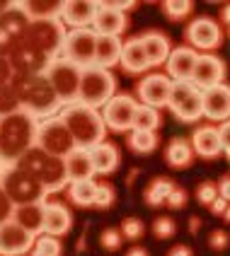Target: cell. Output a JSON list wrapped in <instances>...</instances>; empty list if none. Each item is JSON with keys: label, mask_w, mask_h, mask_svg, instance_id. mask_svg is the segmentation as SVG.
I'll return each mask as SVG.
<instances>
[{"label": "cell", "mask_w": 230, "mask_h": 256, "mask_svg": "<svg viewBox=\"0 0 230 256\" xmlns=\"http://www.w3.org/2000/svg\"><path fill=\"white\" fill-rule=\"evenodd\" d=\"M10 85L17 90L20 94V104H22V112H27L29 116H34L37 121L44 118H51L56 116L63 104L56 97L54 87L49 82V78L39 72V75H15Z\"/></svg>", "instance_id": "1"}, {"label": "cell", "mask_w": 230, "mask_h": 256, "mask_svg": "<svg viewBox=\"0 0 230 256\" xmlns=\"http://www.w3.org/2000/svg\"><path fill=\"white\" fill-rule=\"evenodd\" d=\"M37 124L39 121L22 109L10 116H0V160L8 167L17 164L20 157L34 148Z\"/></svg>", "instance_id": "2"}, {"label": "cell", "mask_w": 230, "mask_h": 256, "mask_svg": "<svg viewBox=\"0 0 230 256\" xmlns=\"http://www.w3.org/2000/svg\"><path fill=\"white\" fill-rule=\"evenodd\" d=\"M17 167L22 172H27L32 179H37V182L42 184L46 196L58 194V191L68 188V184H71L68 172H66V160L46 155L39 148H29L27 152L20 157Z\"/></svg>", "instance_id": "3"}, {"label": "cell", "mask_w": 230, "mask_h": 256, "mask_svg": "<svg viewBox=\"0 0 230 256\" xmlns=\"http://www.w3.org/2000/svg\"><path fill=\"white\" fill-rule=\"evenodd\" d=\"M58 116L63 118V124L68 126L73 140H75V148H83V150H90L95 145L104 142V136H107V126L102 121V114L92 106H85L80 102H73V104H66Z\"/></svg>", "instance_id": "4"}, {"label": "cell", "mask_w": 230, "mask_h": 256, "mask_svg": "<svg viewBox=\"0 0 230 256\" xmlns=\"http://www.w3.org/2000/svg\"><path fill=\"white\" fill-rule=\"evenodd\" d=\"M116 94V78L112 70H104L97 66H90L80 70V87H78V102L100 112L107 102Z\"/></svg>", "instance_id": "5"}, {"label": "cell", "mask_w": 230, "mask_h": 256, "mask_svg": "<svg viewBox=\"0 0 230 256\" xmlns=\"http://www.w3.org/2000/svg\"><path fill=\"white\" fill-rule=\"evenodd\" d=\"M66 24L54 17V20H39V22H29L27 32H25V44L32 46L34 51H39L44 58L56 60L61 58L63 51V42H66Z\"/></svg>", "instance_id": "6"}, {"label": "cell", "mask_w": 230, "mask_h": 256, "mask_svg": "<svg viewBox=\"0 0 230 256\" xmlns=\"http://www.w3.org/2000/svg\"><path fill=\"white\" fill-rule=\"evenodd\" d=\"M34 148L44 150L46 155H54V157L66 160V157L75 150V140H73L68 126L63 124V118L56 114V116H51V118H44V121L37 124Z\"/></svg>", "instance_id": "7"}, {"label": "cell", "mask_w": 230, "mask_h": 256, "mask_svg": "<svg viewBox=\"0 0 230 256\" xmlns=\"http://www.w3.org/2000/svg\"><path fill=\"white\" fill-rule=\"evenodd\" d=\"M167 109L179 124H196L203 118V106H201V90L189 82H172L170 90V100H167Z\"/></svg>", "instance_id": "8"}, {"label": "cell", "mask_w": 230, "mask_h": 256, "mask_svg": "<svg viewBox=\"0 0 230 256\" xmlns=\"http://www.w3.org/2000/svg\"><path fill=\"white\" fill-rule=\"evenodd\" d=\"M0 186H3V191L8 194V198L13 200L15 206L46 200V194H44L42 184H39L37 179H32L27 172H22L17 164L5 170L3 179H0Z\"/></svg>", "instance_id": "9"}, {"label": "cell", "mask_w": 230, "mask_h": 256, "mask_svg": "<svg viewBox=\"0 0 230 256\" xmlns=\"http://www.w3.org/2000/svg\"><path fill=\"white\" fill-rule=\"evenodd\" d=\"M44 75L49 78V82L54 87L56 97L61 104H73L78 102V87H80V68L73 66L66 58H56L49 63V68L44 70Z\"/></svg>", "instance_id": "10"}, {"label": "cell", "mask_w": 230, "mask_h": 256, "mask_svg": "<svg viewBox=\"0 0 230 256\" xmlns=\"http://www.w3.org/2000/svg\"><path fill=\"white\" fill-rule=\"evenodd\" d=\"M95 54H97V34L92 29H68L61 58L71 60L80 70L95 66Z\"/></svg>", "instance_id": "11"}, {"label": "cell", "mask_w": 230, "mask_h": 256, "mask_svg": "<svg viewBox=\"0 0 230 256\" xmlns=\"http://www.w3.org/2000/svg\"><path fill=\"white\" fill-rule=\"evenodd\" d=\"M136 109H138V102L133 94H114L112 100L102 106V121L107 130L112 133H129L133 128V116H136Z\"/></svg>", "instance_id": "12"}, {"label": "cell", "mask_w": 230, "mask_h": 256, "mask_svg": "<svg viewBox=\"0 0 230 256\" xmlns=\"http://www.w3.org/2000/svg\"><path fill=\"white\" fill-rule=\"evenodd\" d=\"M184 36H187V46H191L194 51H216L218 46L223 44V29L218 24V20L201 14V17H194L184 29Z\"/></svg>", "instance_id": "13"}, {"label": "cell", "mask_w": 230, "mask_h": 256, "mask_svg": "<svg viewBox=\"0 0 230 256\" xmlns=\"http://www.w3.org/2000/svg\"><path fill=\"white\" fill-rule=\"evenodd\" d=\"M170 90H172V80L165 72H148L136 85V102L143 106H153V109L167 106Z\"/></svg>", "instance_id": "14"}, {"label": "cell", "mask_w": 230, "mask_h": 256, "mask_svg": "<svg viewBox=\"0 0 230 256\" xmlns=\"http://www.w3.org/2000/svg\"><path fill=\"white\" fill-rule=\"evenodd\" d=\"M225 78H228V66L223 58H218L216 54H199V60L191 72V82L201 92L211 90V87L225 85Z\"/></svg>", "instance_id": "15"}, {"label": "cell", "mask_w": 230, "mask_h": 256, "mask_svg": "<svg viewBox=\"0 0 230 256\" xmlns=\"http://www.w3.org/2000/svg\"><path fill=\"white\" fill-rule=\"evenodd\" d=\"M8 60H10V66H13L15 75H39L49 68V58H44L39 51H34L32 46L25 44V39H20V42L15 44L13 48L8 51Z\"/></svg>", "instance_id": "16"}, {"label": "cell", "mask_w": 230, "mask_h": 256, "mask_svg": "<svg viewBox=\"0 0 230 256\" xmlns=\"http://www.w3.org/2000/svg\"><path fill=\"white\" fill-rule=\"evenodd\" d=\"M97 10H100L97 0H63L58 20L71 29H87L92 27Z\"/></svg>", "instance_id": "17"}, {"label": "cell", "mask_w": 230, "mask_h": 256, "mask_svg": "<svg viewBox=\"0 0 230 256\" xmlns=\"http://www.w3.org/2000/svg\"><path fill=\"white\" fill-rule=\"evenodd\" d=\"M34 234L22 230L15 220L0 225V256H25L34 246Z\"/></svg>", "instance_id": "18"}, {"label": "cell", "mask_w": 230, "mask_h": 256, "mask_svg": "<svg viewBox=\"0 0 230 256\" xmlns=\"http://www.w3.org/2000/svg\"><path fill=\"white\" fill-rule=\"evenodd\" d=\"M203 116L211 124H225L230 121V85H218L201 92Z\"/></svg>", "instance_id": "19"}, {"label": "cell", "mask_w": 230, "mask_h": 256, "mask_svg": "<svg viewBox=\"0 0 230 256\" xmlns=\"http://www.w3.org/2000/svg\"><path fill=\"white\" fill-rule=\"evenodd\" d=\"M27 27V17L22 12H17L13 8V2H10V8L0 14V56H8V51L25 36Z\"/></svg>", "instance_id": "20"}, {"label": "cell", "mask_w": 230, "mask_h": 256, "mask_svg": "<svg viewBox=\"0 0 230 256\" xmlns=\"http://www.w3.org/2000/svg\"><path fill=\"white\" fill-rule=\"evenodd\" d=\"M196 60H199V51H194L191 46H174L165 63V70H167L165 75L172 82H189Z\"/></svg>", "instance_id": "21"}, {"label": "cell", "mask_w": 230, "mask_h": 256, "mask_svg": "<svg viewBox=\"0 0 230 256\" xmlns=\"http://www.w3.org/2000/svg\"><path fill=\"white\" fill-rule=\"evenodd\" d=\"M191 150L194 155L201 157V160H216L218 155H223V145H220V130L213 124H203L196 126L191 133Z\"/></svg>", "instance_id": "22"}, {"label": "cell", "mask_w": 230, "mask_h": 256, "mask_svg": "<svg viewBox=\"0 0 230 256\" xmlns=\"http://www.w3.org/2000/svg\"><path fill=\"white\" fill-rule=\"evenodd\" d=\"M138 39H141V46H143L150 68H158V66H165V63H167L170 51H172V42H170V36H167L165 32L150 29V32H143Z\"/></svg>", "instance_id": "23"}, {"label": "cell", "mask_w": 230, "mask_h": 256, "mask_svg": "<svg viewBox=\"0 0 230 256\" xmlns=\"http://www.w3.org/2000/svg\"><path fill=\"white\" fill-rule=\"evenodd\" d=\"M126 27H129V17H126V12H119L114 8L100 2L97 17H95V22H92L90 29H92L97 36H119V39H121V34L126 32Z\"/></svg>", "instance_id": "24"}, {"label": "cell", "mask_w": 230, "mask_h": 256, "mask_svg": "<svg viewBox=\"0 0 230 256\" xmlns=\"http://www.w3.org/2000/svg\"><path fill=\"white\" fill-rule=\"evenodd\" d=\"M73 228V215L68 206L58 200H44V234L63 237Z\"/></svg>", "instance_id": "25"}, {"label": "cell", "mask_w": 230, "mask_h": 256, "mask_svg": "<svg viewBox=\"0 0 230 256\" xmlns=\"http://www.w3.org/2000/svg\"><path fill=\"white\" fill-rule=\"evenodd\" d=\"M119 66L124 68V72H129V75H143V72L150 70L148 58H145V51H143V46H141V39H138V36H131V39L124 42Z\"/></svg>", "instance_id": "26"}, {"label": "cell", "mask_w": 230, "mask_h": 256, "mask_svg": "<svg viewBox=\"0 0 230 256\" xmlns=\"http://www.w3.org/2000/svg\"><path fill=\"white\" fill-rule=\"evenodd\" d=\"M90 160H92L95 174H102V176H109L121 167V152L112 142H100L90 148Z\"/></svg>", "instance_id": "27"}, {"label": "cell", "mask_w": 230, "mask_h": 256, "mask_svg": "<svg viewBox=\"0 0 230 256\" xmlns=\"http://www.w3.org/2000/svg\"><path fill=\"white\" fill-rule=\"evenodd\" d=\"M13 220L22 230H27L29 234H34V237L44 234V200H39V203L15 206Z\"/></svg>", "instance_id": "28"}, {"label": "cell", "mask_w": 230, "mask_h": 256, "mask_svg": "<svg viewBox=\"0 0 230 256\" xmlns=\"http://www.w3.org/2000/svg\"><path fill=\"white\" fill-rule=\"evenodd\" d=\"M17 12L27 17V22H39V20H54L61 14V0H22L13 2Z\"/></svg>", "instance_id": "29"}, {"label": "cell", "mask_w": 230, "mask_h": 256, "mask_svg": "<svg viewBox=\"0 0 230 256\" xmlns=\"http://www.w3.org/2000/svg\"><path fill=\"white\" fill-rule=\"evenodd\" d=\"M121 46L124 42L119 36H97V54H95V66L112 70L121 60Z\"/></svg>", "instance_id": "30"}, {"label": "cell", "mask_w": 230, "mask_h": 256, "mask_svg": "<svg viewBox=\"0 0 230 256\" xmlns=\"http://www.w3.org/2000/svg\"><path fill=\"white\" fill-rule=\"evenodd\" d=\"M165 162L170 170H187L194 162V150L187 138H172L165 148Z\"/></svg>", "instance_id": "31"}, {"label": "cell", "mask_w": 230, "mask_h": 256, "mask_svg": "<svg viewBox=\"0 0 230 256\" xmlns=\"http://www.w3.org/2000/svg\"><path fill=\"white\" fill-rule=\"evenodd\" d=\"M66 172L71 182H80V179H92L95 176V167L90 160V150L75 148L71 155L66 157Z\"/></svg>", "instance_id": "32"}, {"label": "cell", "mask_w": 230, "mask_h": 256, "mask_svg": "<svg viewBox=\"0 0 230 256\" xmlns=\"http://www.w3.org/2000/svg\"><path fill=\"white\" fill-rule=\"evenodd\" d=\"M95 194H97V182L95 179H80L68 184V198L78 208H92L95 206Z\"/></svg>", "instance_id": "33"}, {"label": "cell", "mask_w": 230, "mask_h": 256, "mask_svg": "<svg viewBox=\"0 0 230 256\" xmlns=\"http://www.w3.org/2000/svg\"><path fill=\"white\" fill-rule=\"evenodd\" d=\"M172 188H174L172 179H167V176H155V179L148 184V188L143 191V198L150 208H160V206L167 203V196L172 194Z\"/></svg>", "instance_id": "34"}, {"label": "cell", "mask_w": 230, "mask_h": 256, "mask_svg": "<svg viewBox=\"0 0 230 256\" xmlns=\"http://www.w3.org/2000/svg\"><path fill=\"white\" fill-rule=\"evenodd\" d=\"M126 142H129V148L136 155H150V152L158 150L160 138L158 133H153V130H131Z\"/></svg>", "instance_id": "35"}, {"label": "cell", "mask_w": 230, "mask_h": 256, "mask_svg": "<svg viewBox=\"0 0 230 256\" xmlns=\"http://www.w3.org/2000/svg\"><path fill=\"white\" fill-rule=\"evenodd\" d=\"M160 124H162L160 109H153V106H143V104H138L136 116H133V128H131V130H153V133H158Z\"/></svg>", "instance_id": "36"}, {"label": "cell", "mask_w": 230, "mask_h": 256, "mask_svg": "<svg viewBox=\"0 0 230 256\" xmlns=\"http://www.w3.org/2000/svg\"><path fill=\"white\" fill-rule=\"evenodd\" d=\"M160 8H162L165 17L172 20V22H182V20H187L189 14L194 12V2L191 0H165Z\"/></svg>", "instance_id": "37"}, {"label": "cell", "mask_w": 230, "mask_h": 256, "mask_svg": "<svg viewBox=\"0 0 230 256\" xmlns=\"http://www.w3.org/2000/svg\"><path fill=\"white\" fill-rule=\"evenodd\" d=\"M22 104H20V94L13 85L0 87V116H10L15 112H20Z\"/></svg>", "instance_id": "38"}, {"label": "cell", "mask_w": 230, "mask_h": 256, "mask_svg": "<svg viewBox=\"0 0 230 256\" xmlns=\"http://www.w3.org/2000/svg\"><path fill=\"white\" fill-rule=\"evenodd\" d=\"M116 200V188L109 182H97V194H95V206L97 210H109Z\"/></svg>", "instance_id": "39"}, {"label": "cell", "mask_w": 230, "mask_h": 256, "mask_svg": "<svg viewBox=\"0 0 230 256\" xmlns=\"http://www.w3.org/2000/svg\"><path fill=\"white\" fill-rule=\"evenodd\" d=\"M32 249H37V252H42V254H49V256H63V244L58 237H51V234H39L37 240H34V246Z\"/></svg>", "instance_id": "40"}, {"label": "cell", "mask_w": 230, "mask_h": 256, "mask_svg": "<svg viewBox=\"0 0 230 256\" xmlns=\"http://www.w3.org/2000/svg\"><path fill=\"white\" fill-rule=\"evenodd\" d=\"M119 232H121V237H124V240L136 242V240H141V237L145 234V225H143V220H138V218H124Z\"/></svg>", "instance_id": "41"}, {"label": "cell", "mask_w": 230, "mask_h": 256, "mask_svg": "<svg viewBox=\"0 0 230 256\" xmlns=\"http://www.w3.org/2000/svg\"><path fill=\"white\" fill-rule=\"evenodd\" d=\"M153 234H155L158 240H170V237H174V234H177V220L167 218V215L155 218V222H153Z\"/></svg>", "instance_id": "42"}, {"label": "cell", "mask_w": 230, "mask_h": 256, "mask_svg": "<svg viewBox=\"0 0 230 256\" xmlns=\"http://www.w3.org/2000/svg\"><path fill=\"white\" fill-rule=\"evenodd\" d=\"M100 244H102V249H107V252H116V249H121L124 237H121V232L116 228H107V230H102Z\"/></svg>", "instance_id": "43"}, {"label": "cell", "mask_w": 230, "mask_h": 256, "mask_svg": "<svg viewBox=\"0 0 230 256\" xmlns=\"http://www.w3.org/2000/svg\"><path fill=\"white\" fill-rule=\"evenodd\" d=\"M218 198V186H216V182H201L199 184V188H196V200L201 203V206H211L213 200Z\"/></svg>", "instance_id": "44"}, {"label": "cell", "mask_w": 230, "mask_h": 256, "mask_svg": "<svg viewBox=\"0 0 230 256\" xmlns=\"http://www.w3.org/2000/svg\"><path fill=\"white\" fill-rule=\"evenodd\" d=\"M187 200H189V196H187V191L182 188V186H177L174 184V188H172V194L167 196V208H172V210H182L184 206H187Z\"/></svg>", "instance_id": "45"}, {"label": "cell", "mask_w": 230, "mask_h": 256, "mask_svg": "<svg viewBox=\"0 0 230 256\" xmlns=\"http://www.w3.org/2000/svg\"><path fill=\"white\" fill-rule=\"evenodd\" d=\"M208 246L213 249V252H225L230 246V237L225 230H213L211 234H208Z\"/></svg>", "instance_id": "46"}, {"label": "cell", "mask_w": 230, "mask_h": 256, "mask_svg": "<svg viewBox=\"0 0 230 256\" xmlns=\"http://www.w3.org/2000/svg\"><path fill=\"white\" fill-rule=\"evenodd\" d=\"M13 210H15V203L8 198V194L0 186V225L8 222V220H13Z\"/></svg>", "instance_id": "47"}, {"label": "cell", "mask_w": 230, "mask_h": 256, "mask_svg": "<svg viewBox=\"0 0 230 256\" xmlns=\"http://www.w3.org/2000/svg\"><path fill=\"white\" fill-rule=\"evenodd\" d=\"M13 78H15V70L10 66V60H8V56H0V87L10 85Z\"/></svg>", "instance_id": "48"}, {"label": "cell", "mask_w": 230, "mask_h": 256, "mask_svg": "<svg viewBox=\"0 0 230 256\" xmlns=\"http://www.w3.org/2000/svg\"><path fill=\"white\" fill-rule=\"evenodd\" d=\"M216 186H218V196L230 203V174H223V176L216 182Z\"/></svg>", "instance_id": "49"}, {"label": "cell", "mask_w": 230, "mask_h": 256, "mask_svg": "<svg viewBox=\"0 0 230 256\" xmlns=\"http://www.w3.org/2000/svg\"><path fill=\"white\" fill-rule=\"evenodd\" d=\"M230 203L225 198H220V196H218L216 200H213V203H211V206H208V210H211V213L213 215H220V218H223V213H225V208H228Z\"/></svg>", "instance_id": "50"}, {"label": "cell", "mask_w": 230, "mask_h": 256, "mask_svg": "<svg viewBox=\"0 0 230 256\" xmlns=\"http://www.w3.org/2000/svg\"><path fill=\"white\" fill-rule=\"evenodd\" d=\"M167 256H194V252H191V246H187V244H174L172 249L167 252Z\"/></svg>", "instance_id": "51"}, {"label": "cell", "mask_w": 230, "mask_h": 256, "mask_svg": "<svg viewBox=\"0 0 230 256\" xmlns=\"http://www.w3.org/2000/svg\"><path fill=\"white\" fill-rule=\"evenodd\" d=\"M199 230H201V218H199V215H191V218H189V232L196 234Z\"/></svg>", "instance_id": "52"}, {"label": "cell", "mask_w": 230, "mask_h": 256, "mask_svg": "<svg viewBox=\"0 0 230 256\" xmlns=\"http://www.w3.org/2000/svg\"><path fill=\"white\" fill-rule=\"evenodd\" d=\"M126 256H148V252H145L143 246H131L129 252H126Z\"/></svg>", "instance_id": "53"}, {"label": "cell", "mask_w": 230, "mask_h": 256, "mask_svg": "<svg viewBox=\"0 0 230 256\" xmlns=\"http://www.w3.org/2000/svg\"><path fill=\"white\" fill-rule=\"evenodd\" d=\"M220 20L225 22V27H230V5H225V8H223V12H220Z\"/></svg>", "instance_id": "54"}, {"label": "cell", "mask_w": 230, "mask_h": 256, "mask_svg": "<svg viewBox=\"0 0 230 256\" xmlns=\"http://www.w3.org/2000/svg\"><path fill=\"white\" fill-rule=\"evenodd\" d=\"M223 220H225V222H228V225H230V206H228V208H225V213H223Z\"/></svg>", "instance_id": "55"}, {"label": "cell", "mask_w": 230, "mask_h": 256, "mask_svg": "<svg viewBox=\"0 0 230 256\" xmlns=\"http://www.w3.org/2000/svg\"><path fill=\"white\" fill-rule=\"evenodd\" d=\"M5 170H8V164H5V162L0 160V179H3V174H5Z\"/></svg>", "instance_id": "56"}, {"label": "cell", "mask_w": 230, "mask_h": 256, "mask_svg": "<svg viewBox=\"0 0 230 256\" xmlns=\"http://www.w3.org/2000/svg\"><path fill=\"white\" fill-rule=\"evenodd\" d=\"M8 8H10V2H0V14L5 12V10H8Z\"/></svg>", "instance_id": "57"}, {"label": "cell", "mask_w": 230, "mask_h": 256, "mask_svg": "<svg viewBox=\"0 0 230 256\" xmlns=\"http://www.w3.org/2000/svg\"><path fill=\"white\" fill-rule=\"evenodd\" d=\"M29 256H49V254H42V252H37V249H32V252H29Z\"/></svg>", "instance_id": "58"}, {"label": "cell", "mask_w": 230, "mask_h": 256, "mask_svg": "<svg viewBox=\"0 0 230 256\" xmlns=\"http://www.w3.org/2000/svg\"><path fill=\"white\" fill-rule=\"evenodd\" d=\"M228 34H230V27H228Z\"/></svg>", "instance_id": "59"}]
</instances>
